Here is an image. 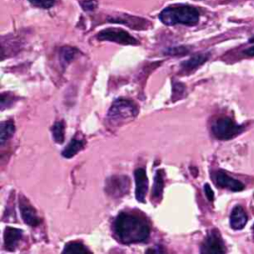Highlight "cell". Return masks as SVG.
<instances>
[{
  "label": "cell",
  "instance_id": "cell-1",
  "mask_svg": "<svg viewBox=\"0 0 254 254\" xmlns=\"http://www.w3.org/2000/svg\"><path fill=\"white\" fill-rule=\"evenodd\" d=\"M114 233L124 244L144 242L150 235V225L142 217L134 213L122 211L113 223Z\"/></svg>",
  "mask_w": 254,
  "mask_h": 254
},
{
  "label": "cell",
  "instance_id": "cell-2",
  "mask_svg": "<svg viewBox=\"0 0 254 254\" xmlns=\"http://www.w3.org/2000/svg\"><path fill=\"white\" fill-rule=\"evenodd\" d=\"M159 19L167 26L183 24L192 26L199 21V12L196 8L187 4H175L166 7L160 14Z\"/></svg>",
  "mask_w": 254,
  "mask_h": 254
},
{
  "label": "cell",
  "instance_id": "cell-3",
  "mask_svg": "<svg viewBox=\"0 0 254 254\" xmlns=\"http://www.w3.org/2000/svg\"><path fill=\"white\" fill-rule=\"evenodd\" d=\"M137 113L138 107L133 101L126 98H119L112 103L107 116L111 123H119L135 117Z\"/></svg>",
  "mask_w": 254,
  "mask_h": 254
},
{
  "label": "cell",
  "instance_id": "cell-4",
  "mask_svg": "<svg viewBox=\"0 0 254 254\" xmlns=\"http://www.w3.org/2000/svg\"><path fill=\"white\" fill-rule=\"evenodd\" d=\"M244 126L237 124L229 117H219L211 125L212 134L219 140H229L243 131Z\"/></svg>",
  "mask_w": 254,
  "mask_h": 254
},
{
  "label": "cell",
  "instance_id": "cell-5",
  "mask_svg": "<svg viewBox=\"0 0 254 254\" xmlns=\"http://www.w3.org/2000/svg\"><path fill=\"white\" fill-rule=\"evenodd\" d=\"M99 41H109L122 45H137V40L126 31L119 28H107L97 34Z\"/></svg>",
  "mask_w": 254,
  "mask_h": 254
},
{
  "label": "cell",
  "instance_id": "cell-6",
  "mask_svg": "<svg viewBox=\"0 0 254 254\" xmlns=\"http://www.w3.org/2000/svg\"><path fill=\"white\" fill-rule=\"evenodd\" d=\"M129 179L125 176H114L107 180L105 190L106 192L114 197L122 196L128 192Z\"/></svg>",
  "mask_w": 254,
  "mask_h": 254
},
{
  "label": "cell",
  "instance_id": "cell-7",
  "mask_svg": "<svg viewBox=\"0 0 254 254\" xmlns=\"http://www.w3.org/2000/svg\"><path fill=\"white\" fill-rule=\"evenodd\" d=\"M201 253H225L224 243L219 232L216 229L211 230L204 239L201 249Z\"/></svg>",
  "mask_w": 254,
  "mask_h": 254
},
{
  "label": "cell",
  "instance_id": "cell-8",
  "mask_svg": "<svg viewBox=\"0 0 254 254\" xmlns=\"http://www.w3.org/2000/svg\"><path fill=\"white\" fill-rule=\"evenodd\" d=\"M213 180L218 187L228 189L232 191H241L245 188L243 183L234 178L229 177L222 171H216L213 174Z\"/></svg>",
  "mask_w": 254,
  "mask_h": 254
},
{
  "label": "cell",
  "instance_id": "cell-9",
  "mask_svg": "<svg viewBox=\"0 0 254 254\" xmlns=\"http://www.w3.org/2000/svg\"><path fill=\"white\" fill-rule=\"evenodd\" d=\"M19 209L24 222L30 226H37L40 223V218L37 215L35 208L23 196L19 198Z\"/></svg>",
  "mask_w": 254,
  "mask_h": 254
},
{
  "label": "cell",
  "instance_id": "cell-10",
  "mask_svg": "<svg viewBox=\"0 0 254 254\" xmlns=\"http://www.w3.org/2000/svg\"><path fill=\"white\" fill-rule=\"evenodd\" d=\"M135 178V196L138 201L144 202L145 196L148 191V178L146 175V171L143 168H138L134 171Z\"/></svg>",
  "mask_w": 254,
  "mask_h": 254
},
{
  "label": "cell",
  "instance_id": "cell-11",
  "mask_svg": "<svg viewBox=\"0 0 254 254\" xmlns=\"http://www.w3.org/2000/svg\"><path fill=\"white\" fill-rule=\"evenodd\" d=\"M230 226L234 230H240L244 228L247 223V214L241 205H236L230 214Z\"/></svg>",
  "mask_w": 254,
  "mask_h": 254
},
{
  "label": "cell",
  "instance_id": "cell-12",
  "mask_svg": "<svg viewBox=\"0 0 254 254\" xmlns=\"http://www.w3.org/2000/svg\"><path fill=\"white\" fill-rule=\"evenodd\" d=\"M22 230L14 227H6L4 231V246L6 250L13 251L17 247L21 237Z\"/></svg>",
  "mask_w": 254,
  "mask_h": 254
},
{
  "label": "cell",
  "instance_id": "cell-13",
  "mask_svg": "<svg viewBox=\"0 0 254 254\" xmlns=\"http://www.w3.org/2000/svg\"><path fill=\"white\" fill-rule=\"evenodd\" d=\"M109 22L124 24L126 26L131 27L132 29H144L145 24L147 23L144 19L139 17H134L131 15H121V16H114L112 18L107 19Z\"/></svg>",
  "mask_w": 254,
  "mask_h": 254
},
{
  "label": "cell",
  "instance_id": "cell-14",
  "mask_svg": "<svg viewBox=\"0 0 254 254\" xmlns=\"http://www.w3.org/2000/svg\"><path fill=\"white\" fill-rule=\"evenodd\" d=\"M209 58V54L208 53H199V54H195L193 56H191L190 58H189L187 61H185L184 63H182V66L185 70H192L196 67H198L199 65H201L202 64H204Z\"/></svg>",
  "mask_w": 254,
  "mask_h": 254
},
{
  "label": "cell",
  "instance_id": "cell-15",
  "mask_svg": "<svg viewBox=\"0 0 254 254\" xmlns=\"http://www.w3.org/2000/svg\"><path fill=\"white\" fill-rule=\"evenodd\" d=\"M84 147V140L79 139L74 137L73 139L70 140V142L65 146V148L63 150L62 155L66 158H72L74 155H76L80 150H82V148Z\"/></svg>",
  "mask_w": 254,
  "mask_h": 254
},
{
  "label": "cell",
  "instance_id": "cell-16",
  "mask_svg": "<svg viewBox=\"0 0 254 254\" xmlns=\"http://www.w3.org/2000/svg\"><path fill=\"white\" fill-rule=\"evenodd\" d=\"M164 189V172L163 170H158L154 178V185L152 189V197L154 199H160Z\"/></svg>",
  "mask_w": 254,
  "mask_h": 254
},
{
  "label": "cell",
  "instance_id": "cell-17",
  "mask_svg": "<svg viewBox=\"0 0 254 254\" xmlns=\"http://www.w3.org/2000/svg\"><path fill=\"white\" fill-rule=\"evenodd\" d=\"M15 133V125L13 121L7 120L1 123L0 127V142L1 145H5V143L14 135Z\"/></svg>",
  "mask_w": 254,
  "mask_h": 254
},
{
  "label": "cell",
  "instance_id": "cell-18",
  "mask_svg": "<svg viewBox=\"0 0 254 254\" xmlns=\"http://www.w3.org/2000/svg\"><path fill=\"white\" fill-rule=\"evenodd\" d=\"M78 51L72 47H63L60 51V60L62 64L66 65L68 64L75 57Z\"/></svg>",
  "mask_w": 254,
  "mask_h": 254
},
{
  "label": "cell",
  "instance_id": "cell-19",
  "mask_svg": "<svg viewBox=\"0 0 254 254\" xmlns=\"http://www.w3.org/2000/svg\"><path fill=\"white\" fill-rule=\"evenodd\" d=\"M53 139L56 143L62 144L64 140V124L63 121H57L52 127Z\"/></svg>",
  "mask_w": 254,
  "mask_h": 254
},
{
  "label": "cell",
  "instance_id": "cell-20",
  "mask_svg": "<svg viewBox=\"0 0 254 254\" xmlns=\"http://www.w3.org/2000/svg\"><path fill=\"white\" fill-rule=\"evenodd\" d=\"M64 253H85V252H90L81 242L78 241H71L65 244L64 250Z\"/></svg>",
  "mask_w": 254,
  "mask_h": 254
},
{
  "label": "cell",
  "instance_id": "cell-21",
  "mask_svg": "<svg viewBox=\"0 0 254 254\" xmlns=\"http://www.w3.org/2000/svg\"><path fill=\"white\" fill-rule=\"evenodd\" d=\"M185 90H186V88H185V85L183 83L176 82L174 87H173V97H174L173 99L177 100L178 98L182 97V95L185 93Z\"/></svg>",
  "mask_w": 254,
  "mask_h": 254
},
{
  "label": "cell",
  "instance_id": "cell-22",
  "mask_svg": "<svg viewBox=\"0 0 254 254\" xmlns=\"http://www.w3.org/2000/svg\"><path fill=\"white\" fill-rule=\"evenodd\" d=\"M29 1L33 5L40 7V8H44V9L51 8L55 3V0H29Z\"/></svg>",
  "mask_w": 254,
  "mask_h": 254
},
{
  "label": "cell",
  "instance_id": "cell-23",
  "mask_svg": "<svg viewBox=\"0 0 254 254\" xmlns=\"http://www.w3.org/2000/svg\"><path fill=\"white\" fill-rule=\"evenodd\" d=\"M80 4L84 11H93L97 7L96 0H84V1H81Z\"/></svg>",
  "mask_w": 254,
  "mask_h": 254
},
{
  "label": "cell",
  "instance_id": "cell-24",
  "mask_svg": "<svg viewBox=\"0 0 254 254\" xmlns=\"http://www.w3.org/2000/svg\"><path fill=\"white\" fill-rule=\"evenodd\" d=\"M188 52V49L186 47H173L170 48L168 50H166L165 53L172 55V56H178V55H182V54H186Z\"/></svg>",
  "mask_w": 254,
  "mask_h": 254
},
{
  "label": "cell",
  "instance_id": "cell-25",
  "mask_svg": "<svg viewBox=\"0 0 254 254\" xmlns=\"http://www.w3.org/2000/svg\"><path fill=\"white\" fill-rule=\"evenodd\" d=\"M203 190H204V193H205V196L208 200L212 201L214 199V192L212 190V189L210 188V186L208 184H205L203 186Z\"/></svg>",
  "mask_w": 254,
  "mask_h": 254
},
{
  "label": "cell",
  "instance_id": "cell-26",
  "mask_svg": "<svg viewBox=\"0 0 254 254\" xmlns=\"http://www.w3.org/2000/svg\"><path fill=\"white\" fill-rule=\"evenodd\" d=\"M244 54L247 55V56H250V57H254V46L253 47H250L248 49H246L244 51Z\"/></svg>",
  "mask_w": 254,
  "mask_h": 254
},
{
  "label": "cell",
  "instance_id": "cell-27",
  "mask_svg": "<svg viewBox=\"0 0 254 254\" xmlns=\"http://www.w3.org/2000/svg\"><path fill=\"white\" fill-rule=\"evenodd\" d=\"M146 252L147 253H149V252H156V253H159V252H164V250L163 249H161L160 247L159 248H156V249H154V248H150V249H148V250H146Z\"/></svg>",
  "mask_w": 254,
  "mask_h": 254
},
{
  "label": "cell",
  "instance_id": "cell-28",
  "mask_svg": "<svg viewBox=\"0 0 254 254\" xmlns=\"http://www.w3.org/2000/svg\"><path fill=\"white\" fill-rule=\"evenodd\" d=\"M249 43H254V36L249 39Z\"/></svg>",
  "mask_w": 254,
  "mask_h": 254
},
{
  "label": "cell",
  "instance_id": "cell-29",
  "mask_svg": "<svg viewBox=\"0 0 254 254\" xmlns=\"http://www.w3.org/2000/svg\"><path fill=\"white\" fill-rule=\"evenodd\" d=\"M253 230H254V225H253Z\"/></svg>",
  "mask_w": 254,
  "mask_h": 254
}]
</instances>
